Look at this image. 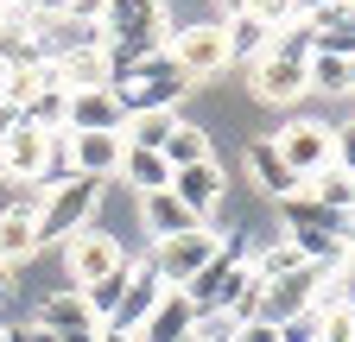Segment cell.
Wrapping results in <instances>:
<instances>
[{
	"label": "cell",
	"instance_id": "obj_31",
	"mask_svg": "<svg viewBox=\"0 0 355 342\" xmlns=\"http://www.w3.org/2000/svg\"><path fill=\"white\" fill-rule=\"evenodd\" d=\"M304 190L318 197L324 209H349V171H336V165H324L318 178H304Z\"/></svg>",
	"mask_w": 355,
	"mask_h": 342
},
{
	"label": "cell",
	"instance_id": "obj_29",
	"mask_svg": "<svg viewBox=\"0 0 355 342\" xmlns=\"http://www.w3.org/2000/svg\"><path fill=\"white\" fill-rule=\"evenodd\" d=\"M127 285H133V260H127L121 273H108V279H96V285L83 291V298H89V311H96V323H108V317H114V305L127 298Z\"/></svg>",
	"mask_w": 355,
	"mask_h": 342
},
{
	"label": "cell",
	"instance_id": "obj_44",
	"mask_svg": "<svg viewBox=\"0 0 355 342\" xmlns=\"http://www.w3.org/2000/svg\"><path fill=\"white\" fill-rule=\"evenodd\" d=\"M222 13H241V0H222Z\"/></svg>",
	"mask_w": 355,
	"mask_h": 342
},
{
	"label": "cell",
	"instance_id": "obj_18",
	"mask_svg": "<svg viewBox=\"0 0 355 342\" xmlns=\"http://www.w3.org/2000/svg\"><path fill=\"white\" fill-rule=\"evenodd\" d=\"M241 165H248V178H254V190H266L273 203H286V197H298V178L286 171V159H279V146L273 140H248V152H241Z\"/></svg>",
	"mask_w": 355,
	"mask_h": 342
},
{
	"label": "cell",
	"instance_id": "obj_26",
	"mask_svg": "<svg viewBox=\"0 0 355 342\" xmlns=\"http://www.w3.org/2000/svg\"><path fill=\"white\" fill-rule=\"evenodd\" d=\"M19 114L38 127V134H64V127H70V89H64V82H51V89H38Z\"/></svg>",
	"mask_w": 355,
	"mask_h": 342
},
{
	"label": "cell",
	"instance_id": "obj_47",
	"mask_svg": "<svg viewBox=\"0 0 355 342\" xmlns=\"http://www.w3.org/2000/svg\"><path fill=\"white\" fill-rule=\"evenodd\" d=\"M0 342H7V323H0Z\"/></svg>",
	"mask_w": 355,
	"mask_h": 342
},
{
	"label": "cell",
	"instance_id": "obj_2",
	"mask_svg": "<svg viewBox=\"0 0 355 342\" xmlns=\"http://www.w3.org/2000/svg\"><path fill=\"white\" fill-rule=\"evenodd\" d=\"M102 209V178H64V184H44L38 190V235L44 241H70L96 222Z\"/></svg>",
	"mask_w": 355,
	"mask_h": 342
},
{
	"label": "cell",
	"instance_id": "obj_23",
	"mask_svg": "<svg viewBox=\"0 0 355 342\" xmlns=\"http://www.w3.org/2000/svg\"><path fill=\"white\" fill-rule=\"evenodd\" d=\"M298 267H311L304 253L279 235V241H260L254 247V260H248V273H254V285H273V279H286V273H298Z\"/></svg>",
	"mask_w": 355,
	"mask_h": 342
},
{
	"label": "cell",
	"instance_id": "obj_42",
	"mask_svg": "<svg viewBox=\"0 0 355 342\" xmlns=\"http://www.w3.org/2000/svg\"><path fill=\"white\" fill-rule=\"evenodd\" d=\"M7 342H38V330L26 323V330H7Z\"/></svg>",
	"mask_w": 355,
	"mask_h": 342
},
{
	"label": "cell",
	"instance_id": "obj_21",
	"mask_svg": "<svg viewBox=\"0 0 355 342\" xmlns=\"http://www.w3.org/2000/svg\"><path fill=\"white\" fill-rule=\"evenodd\" d=\"M191 330H197L191 298H184V291H165V298H159V311L140 323V336H133V342H184Z\"/></svg>",
	"mask_w": 355,
	"mask_h": 342
},
{
	"label": "cell",
	"instance_id": "obj_12",
	"mask_svg": "<svg viewBox=\"0 0 355 342\" xmlns=\"http://www.w3.org/2000/svg\"><path fill=\"white\" fill-rule=\"evenodd\" d=\"M64 159L76 178H121V159H127V140L121 134H64Z\"/></svg>",
	"mask_w": 355,
	"mask_h": 342
},
{
	"label": "cell",
	"instance_id": "obj_24",
	"mask_svg": "<svg viewBox=\"0 0 355 342\" xmlns=\"http://www.w3.org/2000/svg\"><path fill=\"white\" fill-rule=\"evenodd\" d=\"M178 134V108H153V114H127L121 140L127 146H146V152H165V140Z\"/></svg>",
	"mask_w": 355,
	"mask_h": 342
},
{
	"label": "cell",
	"instance_id": "obj_9",
	"mask_svg": "<svg viewBox=\"0 0 355 342\" xmlns=\"http://www.w3.org/2000/svg\"><path fill=\"white\" fill-rule=\"evenodd\" d=\"M0 159H7L13 184H44V171H51V134H38V127L19 114V127L0 140Z\"/></svg>",
	"mask_w": 355,
	"mask_h": 342
},
{
	"label": "cell",
	"instance_id": "obj_11",
	"mask_svg": "<svg viewBox=\"0 0 355 342\" xmlns=\"http://www.w3.org/2000/svg\"><path fill=\"white\" fill-rule=\"evenodd\" d=\"M44 64H51V76L64 82L70 96H76V89H108V82H114L108 45H64V51H51Z\"/></svg>",
	"mask_w": 355,
	"mask_h": 342
},
{
	"label": "cell",
	"instance_id": "obj_8",
	"mask_svg": "<svg viewBox=\"0 0 355 342\" xmlns=\"http://www.w3.org/2000/svg\"><path fill=\"white\" fill-rule=\"evenodd\" d=\"M248 96H254V102H273V108L304 102V96H311V64H286V57L248 64Z\"/></svg>",
	"mask_w": 355,
	"mask_h": 342
},
{
	"label": "cell",
	"instance_id": "obj_25",
	"mask_svg": "<svg viewBox=\"0 0 355 342\" xmlns=\"http://www.w3.org/2000/svg\"><path fill=\"white\" fill-rule=\"evenodd\" d=\"M311 38H318L324 57H355V7H336L324 19H311Z\"/></svg>",
	"mask_w": 355,
	"mask_h": 342
},
{
	"label": "cell",
	"instance_id": "obj_3",
	"mask_svg": "<svg viewBox=\"0 0 355 342\" xmlns=\"http://www.w3.org/2000/svg\"><path fill=\"white\" fill-rule=\"evenodd\" d=\"M279 146V159H286V171L304 184V178H318V171L330 165V152H336V120H318V114H292L279 134H266Z\"/></svg>",
	"mask_w": 355,
	"mask_h": 342
},
{
	"label": "cell",
	"instance_id": "obj_46",
	"mask_svg": "<svg viewBox=\"0 0 355 342\" xmlns=\"http://www.w3.org/2000/svg\"><path fill=\"white\" fill-rule=\"evenodd\" d=\"M349 82H355V57H349Z\"/></svg>",
	"mask_w": 355,
	"mask_h": 342
},
{
	"label": "cell",
	"instance_id": "obj_15",
	"mask_svg": "<svg viewBox=\"0 0 355 342\" xmlns=\"http://www.w3.org/2000/svg\"><path fill=\"white\" fill-rule=\"evenodd\" d=\"M121 127H127V108L114 96V82L108 89H76L70 96V127L64 134H121Z\"/></svg>",
	"mask_w": 355,
	"mask_h": 342
},
{
	"label": "cell",
	"instance_id": "obj_27",
	"mask_svg": "<svg viewBox=\"0 0 355 342\" xmlns=\"http://www.w3.org/2000/svg\"><path fill=\"white\" fill-rule=\"evenodd\" d=\"M209 159H216L209 134H203V127H191V120H178V134L165 140V165H171V171H184V165H209Z\"/></svg>",
	"mask_w": 355,
	"mask_h": 342
},
{
	"label": "cell",
	"instance_id": "obj_43",
	"mask_svg": "<svg viewBox=\"0 0 355 342\" xmlns=\"http://www.w3.org/2000/svg\"><path fill=\"white\" fill-rule=\"evenodd\" d=\"M7 291H13V267H0V305H7Z\"/></svg>",
	"mask_w": 355,
	"mask_h": 342
},
{
	"label": "cell",
	"instance_id": "obj_45",
	"mask_svg": "<svg viewBox=\"0 0 355 342\" xmlns=\"http://www.w3.org/2000/svg\"><path fill=\"white\" fill-rule=\"evenodd\" d=\"M184 342H203V330H191V336H184Z\"/></svg>",
	"mask_w": 355,
	"mask_h": 342
},
{
	"label": "cell",
	"instance_id": "obj_30",
	"mask_svg": "<svg viewBox=\"0 0 355 342\" xmlns=\"http://www.w3.org/2000/svg\"><path fill=\"white\" fill-rule=\"evenodd\" d=\"M311 96H355V82H349V57H311Z\"/></svg>",
	"mask_w": 355,
	"mask_h": 342
},
{
	"label": "cell",
	"instance_id": "obj_39",
	"mask_svg": "<svg viewBox=\"0 0 355 342\" xmlns=\"http://www.w3.org/2000/svg\"><path fill=\"white\" fill-rule=\"evenodd\" d=\"M203 330V342H235V323L229 317H209V323H197Z\"/></svg>",
	"mask_w": 355,
	"mask_h": 342
},
{
	"label": "cell",
	"instance_id": "obj_13",
	"mask_svg": "<svg viewBox=\"0 0 355 342\" xmlns=\"http://www.w3.org/2000/svg\"><path fill=\"white\" fill-rule=\"evenodd\" d=\"M38 247H44V235H38V190H32L0 209V267H26Z\"/></svg>",
	"mask_w": 355,
	"mask_h": 342
},
{
	"label": "cell",
	"instance_id": "obj_19",
	"mask_svg": "<svg viewBox=\"0 0 355 342\" xmlns=\"http://www.w3.org/2000/svg\"><path fill=\"white\" fill-rule=\"evenodd\" d=\"M140 228H146L153 247H159V241H178V235H191V228H209V222H197L171 190H153V197H140Z\"/></svg>",
	"mask_w": 355,
	"mask_h": 342
},
{
	"label": "cell",
	"instance_id": "obj_32",
	"mask_svg": "<svg viewBox=\"0 0 355 342\" xmlns=\"http://www.w3.org/2000/svg\"><path fill=\"white\" fill-rule=\"evenodd\" d=\"M279 342H324V311L311 305V311L286 317V323H279Z\"/></svg>",
	"mask_w": 355,
	"mask_h": 342
},
{
	"label": "cell",
	"instance_id": "obj_41",
	"mask_svg": "<svg viewBox=\"0 0 355 342\" xmlns=\"http://www.w3.org/2000/svg\"><path fill=\"white\" fill-rule=\"evenodd\" d=\"M13 127H19V108H13V102H0V140H7Z\"/></svg>",
	"mask_w": 355,
	"mask_h": 342
},
{
	"label": "cell",
	"instance_id": "obj_4",
	"mask_svg": "<svg viewBox=\"0 0 355 342\" xmlns=\"http://www.w3.org/2000/svg\"><path fill=\"white\" fill-rule=\"evenodd\" d=\"M127 260H133V253H127L108 228H96V222H89L83 235H70V241H64V273H70V291H89L96 279L121 273Z\"/></svg>",
	"mask_w": 355,
	"mask_h": 342
},
{
	"label": "cell",
	"instance_id": "obj_16",
	"mask_svg": "<svg viewBox=\"0 0 355 342\" xmlns=\"http://www.w3.org/2000/svg\"><path fill=\"white\" fill-rule=\"evenodd\" d=\"M44 64V38H38V19L7 7L0 13V70H32Z\"/></svg>",
	"mask_w": 355,
	"mask_h": 342
},
{
	"label": "cell",
	"instance_id": "obj_33",
	"mask_svg": "<svg viewBox=\"0 0 355 342\" xmlns=\"http://www.w3.org/2000/svg\"><path fill=\"white\" fill-rule=\"evenodd\" d=\"M241 13H254L260 26H273V32H279V26L298 19V0H241Z\"/></svg>",
	"mask_w": 355,
	"mask_h": 342
},
{
	"label": "cell",
	"instance_id": "obj_40",
	"mask_svg": "<svg viewBox=\"0 0 355 342\" xmlns=\"http://www.w3.org/2000/svg\"><path fill=\"white\" fill-rule=\"evenodd\" d=\"M336 7H349V0H298V19H324V13H336Z\"/></svg>",
	"mask_w": 355,
	"mask_h": 342
},
{
	"label": "cell",
	"instance_id": "obj_20",
	"mask_svg": "<svg viewBox=\"0 0 355 342\" xmlns=\"http://www.w3.org/2000/svg\"><path fill=\"white\" fill-rule=\"evenodd\" d=\"M222 38H229V64H260L273 51V26H260L254 13H222Z\"/></svg>",
	"mask_w": 355,
	"mask_h": 342
},
{
	"label": "cell",
	"instance_id": "obj_35",
	"mask_svg": "<svg viewBox=\"0 0 355 342\" xmlns=\"http://www.w3.org/2000/svg\"><path fill=\"white\" fill-rule=\"evenodd\" d=\"M102 13H108V0H70V7H64L70 26H102Z\"/></svg>",
	"mask_w": 355,
	"mask_h": 342
},
{
	"label": "cell",
	"instance_id": "obj_10",
	"mask_svg": "<svg viewBox=\"0 0 355 342\" xmlns=\"http://www.w3.org/2000/svg\"><path fill=\"white\" fill-rule=\"evenodd\" d=\"M171 285L153 273V260H133V285H127V298L114 305V317L102 323V330H114V336H140V323L159 311V298H165Z\"/></svg>",
	"mask_w": 355,
	"mask_h": 342
},
{
	"label": "cell",
	"instance_id": "obj_37",
	"mask_svg": "<svg viewBox=\"0 0 355 342\" xmlns=\"http://www.w3.org/2000/svg\"><path fill=\"white\" fill-rule=\"evenodd\" d=\"M235 342H279V323H260V317H248V323H235Z\"/></svg>",
	"mask_w": 355,
	"mask_h": 342
},
{
	"label": "cell",
	"instance_id": "obj_48",
	"mask_svg": "<svg viewBox=\"0 0 355 342\" xmlns=\"http://www.w3.org/2000/svg\"><path fill=\"white\" fill-rule=\"evenodd\" d=\"M349 7H355V0H349Z\"/></svg>",
	"mask_w": 355,
	"mask_h": 342
},
{
	"label": "cell",
	"instance_id": "obj_7",
	"mask_svg": "<svg viewBox=\"0 0 355 342\" xmlns=\"http://www.w3.org/2000/svg\"><path fill=\"white\" fill-rule=\"evenodd\" d=\"M318 291H324V267H298V273H286V279H273V285H260L254 317H260V323H286V317H298V311L318 305Z\"/></svg>",
	"mask_w": 355,
	"mask_h": 342
},
{
	"label": "cell",
	"instance_id": "obj_22",
	"mask_svg": "<svg viewBox=\"0 0 355 342\" xmlns=\"http://www.w3.org/2000/svg\"><path fill=\"white\" fill-rule=\"evenodd\" d=\"M121 184H127V190H140V197H153V190H171V165H165V152L127 146V159H121Z\"/></svg>",
	"mask_w": 355,
	"mask_h": 342
},
{
	"label": "cell",
	"instance_id": "obj_5",
	"mask_svg": "<svg viewBox=\"0 0 355 342\" xmlns=\"http://www.w3.org/2000/svg\"><path fill=\"white\" fill-rule=\"evenodd\" d=\"M165 51L178 57V70H184L191 82H209V76L229 70V38H222V19H191V26H178Z\"/></svg>",
	"mask_w": 355,
	"mask_h": 342
},
{
	"label": "cell",
	"instance_id": "obj_34",
	"mask_svg": "<svg viewBox=\"0 0 355 342\" xmlns=\"http://www.w3.org/2000/svg\"><path fill=\"white\" fill-rule=\"evenodd\" d=\"M330 165L355 178V114H349V120H336V152H330Z\"/></svg>",
	"mask_w": 355,
	"mask_h": 342
},
{
	"label": "cell",
	"instance_id": "obj_28",
	"mask_svg": "<svg viewBox=\"0 0 355 342\" xmlns=\"http://www.w3.org/2000/svg\"><path fill=\"white\" fill-rule=\"evenodd\" d=\"M266 57H286V64H311L318 57V38H311V19H292V26H279L273 32V51Z\"/></svg>",
	"mask_w": 355,
	"mask_h": 342
},
{
	"label": "cell",
	"instance_id": "obj_36",
	"mask_svg": "<svg viewBox=\"0 0 355 342\" xmlns=\"http://www.w3.org/2000/svg\"><path fill=\"white\" fill-rule=\"evenodd\" d=\"M324 342H355V311H324Z\"/></svg>",
	"mask_w": 355,
	"mask_h": 342
},
{
	"label": "cell",
	"instance_id": "obj_17",
	"mask_svg": "<svg viewBox=\"0 0 355 342\" xmlns=\"http://www.w3.org/2000/svg\"><path fill=\"white\" fill-rule=\"evenodd\" d=\"M38 330H51V336H96V311H89V298L83 291H51V298H38Z\"/></svg>",
	"mask_w": 355,
	"mask_h": 342
},
{
	"label": "cell",
	"instance_id": "obj_1",
	"mask_svg": "<svg viewBox=\"0 0 355 342\" xmlns=\"http://www.w3.org/2000/svg\"><path fill=\"white\" fill-rule=\"evenodd\" d=\"M191 89H197V82H191L184 70H178V57H171V51H159V57H140V64H133V70L114 82V96H121V108H127V114L178 108Z\"/></svg>",
	"mask_w": 355,
	"mask_h": 342
},
{
	"label": "cell",
	"instance_id": "obj_38",
	"mask_svg": "<svg viewBox=\"0 0 355 342\" xmlns=\"http://www.w3.org/2000/svg\"><path fill=\"white\" fill-rule=\"evenodd\" d=\"M19 13H32V19H64V7L70 0H13Z\"/></svg>",
	"mask_w": 355,
	"mask_h": 342
},
{
	"label": "cell",
	"instance_id": "obj_14",
	"mask_svg": "<svg viewBox=\"0 0 355 342\" xmlns=\"http://www.w3.org/2000/svg\"><path fill=\"white\" fill-rule=\"evenodd\" d=\"M171 197L184 203L197 222H209L216 209H222V197H229V178H222L216 159H209V165H184V171H171Z\"/></svg>",
	"mask_w": 355,
	"mask_h": 342
},
{
	"label": "cell",
	"instance_id": "obj_6",
	"mask_svg": "<svg viewBox=\"0 0 355 342\" xmlns=\"http://www.w3.org/2000/svg\"><path fill=\"white\" fill-rule=\"evenodd\" d=\"M216 247H222V235H216V228H191V235H178V241H159L146 260H153V273H159L171 291H184V285L216 260Z\"/></svg>",
	"mask_w": 355,
	"mask_h": 342
}]
</instances>
